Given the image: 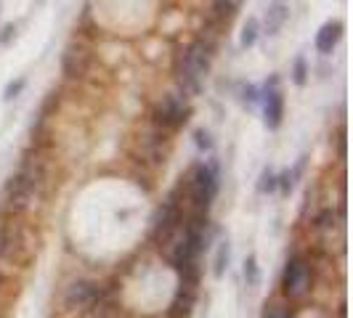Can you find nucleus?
<instances>
[{"mask_svg": "<svg viewBox=\"0 0 353 318\" xmlns=\"http://www.w3.org/2000/svg\"><path fill=\"white\" fill-rule=\"evenodd\" d=\"M40 180H43V167H40V162L24 165L17 176L8 180V189H6V202H8V207L14 212L24 210V207L30 204L32 194L40 189Z\"/></svg>", "mask_w": 353, "mask_h": 318, "instance_id": "obj_1", "label": "nucleus"}, {"mask_svg": "<svg viewBox=\"0 0 353 318\" xmlns=\"http://www.w3.org/2000/svg\"><path fill=\"white\" fill-rule=\"evenodd\" d=\"M210 70V48L196 40L189 51L183 53L181 59V67H178V77H181V85L189 90V93H196L202 88V80Z\"/></svg>", "mask_w": 353, "mask_h": 318, "instance_id": "obj_2", "label": "nucleus"}, {"mask_svg": "<svg viewBox=\"0 0 353 318\" xmlns=\"http://www.w3.org/2000/svg\"><path fill=\"white\" fill-rule=\"evenodd\" d=\"M215 191H218V180H215V170L208 167V165H199L192 176V183H189V194H192V207H194V215L205 218V212L210 207V202L215 199Z\"/></svg>", "mask_w": 353, "mask_h": 318, "instance_id": "obj_3", "label": "nucleus"}, {"mask_svg": "<svg viewBox=\"0 0 353 318\" xmlns=\"http://www.w3.org/2000/svg\"><path fill=\"white\" fill-rule=\"evenodd\" d=\"M311 289V265L303 257H292L284 268V295L290 300H301Z\"/></svg>", "mask_w": 353, "mask_h": 318, "instance_id": "obj_4", "label": "nucleus"}, {"mask_svg": "<svg viewBox=\"0 0 353 318\" xmlns=\"http://www.w3.org/2000/svg\"><path fill=\"white\" fill-rule=\"evenodd\" d=\"M186 114H189V104L183 96L178 93H168L157 106V123L165 127H178V125L186 123Z\"/></svg>", "mask_w": 353, "mask_h": 318, "instance_id": "obj_5", "label": "nucleus"}, {"mask_svg": "<svg viewBox=\"0 0 353 318\" xmlns=\"http://www.w3.org/2000/svg\"><path fill=\"white\" fill-rule=\"evenodd\" d=\"M178 220H181V212H178L176 202L162 204L157 212V218H154V239H157V242H165V239L176 231Z\"/></svg>", "mask_w": 353, "mask_h": 318, "instance_id": "obj_6", "label": "nucleus"}, {"mask_svg": "<svg viewBox=\"0 0 353 318\" xmlns=\"http://www.w3.org/2000/svg\"><path fill=\"white\" fill-rule=\"evenodd\" d=\"M340 37H343V24H340V21H327L316 32V51L332 53L335 45L340 43Z\"/></svg>", "mask_w": 353, "mask_h": 318, "instance_id": "obj_7", "label": "nucleus"}, {"mask_svg": "<svg viewBox=\"0 0 353 318\" xmlns=\"http://www.w3.org/2000/svg\"><path fill=\"white\" fill-rule=\"evenodd\" d=\"M282 114H284L282 93H279L276 88L265 90V127L276 130L279 123H282Z\"/></svg>", "mask_w": 353, "mask_h": 318, "instance_id": "obj_8", "label": "nucleus"}, {"mask_svg": "<svg viewBox=\"0 0 353 318\" xmlns=\"http://www.w3.org/2000/svg\"><path fill=\"white\" fill-rule=\"evenodd\" d=\"M61 67H64V72L70 74V77H80V74H85V70H88V53L83 51V48H67V53H64V61H61Z\"/></svg>", "mask_w": 353, "mask_h": 318, "instance_id": "obj_9", "label": "nucleus"}, {"mask_svg": "<svg viewBox=\"0 0 353 318\" xmlns=\"http://www.w3.org/2000/svg\"><path fill=\"white\" fill-rule=\"evenodd\" d=\"M93 295H96V286L90 282H77L72 284V289L67 292V305H88L93 300Z\"/></svg>", "mask_w": 353, "mask_h": 318, "instance_id": "obj_10", "label": "nucleus"}, {"mask_svg": "<svg viewBox=\"0 0 353 318\" xmlns=\"http://www.w3.org/2000/svg\"><path fill=\"white\" fill-rule=\"evenodd\" d=\"M287 17H290L287 6H282V3L271 6L268 14H265V35H276V32L282 30V24L287 21Z\"/></svg>", "mask_w": 353, "mask_h": 318, "instance_id": "obj_11", "label": "nucleus"}, {"mask_svg": "<svg viewBox=\"0 0 353 318\" xmlns=\"http://www.w3.org/2000/svg\"><path fill=\"white\" fill-rule=\"evenodd\" d=\"M229 260H231V247H229V239H226V242H221V247H218V252H215V263H212V273H215V279H221V276L226 273Z\"/></svg>", "mask_w": 353, "mask_h": 318, "instance_id": "obj_12", "label": "nucleus"}, {"mask_svg": "<svg viewBox=\"0 0 353 318\" xmlns=\"http://www.w3.org/2000/svg\"><path fill=\"white\" fill-rule=\"evenodd\" d=\"M258 40V19H248L245 27H242V35H239V45L242 48H252Z\"/></svg>", "mask_w": 353, "mask_h": 318, "instance_id": "obj_13", "label": "nucleus"}, {"mask_svg": "<svg viewBox=\"0 0 353 318\" xmlns=\"http://www.w3.org/2000/svg\"><path fill=\"white\" fill-rule=\"evenodd\" d=\"M258 279H261V273H258V257L250 255L248 260H245V284H248L250 289H255V286H258Z\"/></svg>", "mask_w": 353, "mask_h": 318, "instance_id": "obj_14", "label": "nucleus"}, {"mask_svg": "<svg viewBox=\"0 0 353 318\" xmlns=\"http://www.w3.org/2000/svg\"><path fill=\"white\" fill-rule=\"evenodd\" d=\"M24 85H27V80H24V77H17V80H11V83L6 85V90H3V101H6V104H11L14 98H19V93L24 90Z\"/></svg>", "mask_w": 353, "mask_h": 318, "instance_id": "obj_15", "label": "nucleus"}, {"mask_svg": "<svg viewBox=\"0 0 353 318\" xmlns=\"http://www.w3.org/2000/svg\"><path fill=\"white\" fill-rule=\"evenodd\" d=\"M274 189H276V176H274L271 170H263L261 183H258V191H261V194H268V191H274Z\"/></svg>", "mask_w": 353, "mask_h": 318, "instance_id": "obj_16", "label": "nucleus"}, {"mask_svg": "<svg viewBox=\"0 0 353 318\" xmlns=\"http://www.w3.org/2000/svg\"><path fill=\"white\" fill-rule=\"evenodd\" d=\"M292 74H295L292 80H295L298 85H305V80H308V67H305V59H298V61H295V72H292Z\"/></svg>", "mask_w": 353, "mask_h": 318, "instance_id": "obj_17", "label": "nucleus"}, {"mask_svg": "<svg viewBox=\"0 0 353 318\" xmlns=\"http://www.w3.org/2000/svg\"><path fill=\"white\" fill-rule=\"evenodd\" d=\"M236 3H239V0H215V14H218V17H229L231 11L236 8Z\"/></svg>", "mask_w": 353, "mask_h": 318, "instance_id": "obj_18", "label": "nucleus"}, {"mask_svg": "<svg viewBox=\"0 0 353 318\" xmlns=\"http://www.w3.org/2000/svg\"><path fill=\"white\" fill-rule=\"evenodd\" d=\"M263 318H290V313H287L284 308H279V305H271L263 313Z\"/></svg>", "mask_w": 353, "mask_h": 318, "instance_id": "obj_19", "label": "nucleus"}, {"mask_svg": "<svg viewBox=\"0 0 353 318\" xmlns=\"http://www.w3.org/2000/svg\"><path fill=\"white\" fill-rule=\"evenodd\" d=\"M196 146H199V149H210L212 146L210 133H208V130H196Z\"/></svg>", "mask_w": 353, "mask_h": 318, "instance_id": "obj_20", "label": "nucleus"}, {"mask_svg": "<svg viewBox=\"0 0 353 318\" xmlns=\"http://www.w3.org/2000/svg\"><path fill=\"white\" fill-rule=\"evenodd\" d=\"M14 35H17V27H14V24H6L3 32H0V45H6Z\"/></svg>", "mask_w": 353, "mask_h": 318, "instance_id": "obj_21", "label": "nucleus"}, {"mask_svg": "<svg viewBox=\"0 0 353 318\" xmlns=\"http://www.w3.org/2000/svg\"><path fill=\"white\" fill-rule=\"evenodd\" d=\"M330 220H335V215H332V212H330V210H327V212H321V218H319V229H330V226H332Z\"/></svg>", "mask_w": 353, "mask_h": 318, "instance_id": "obj_22", "label": "nucleus"}, {"mask_svg": "<svg viewBox=\"0 0 353 318\" xmlns=\"http://www.w3.org/2000/svg\"><path fill=\"white\" fill-rule=\"evenodd\" d=\"M6 239H8V236H6V223L0 220V252L6 249Z\"/></svg>", "mask_w": 353, "mask_h": 318, "instance_id": "obj_23", "label": "nucleus"}]
</instances>
